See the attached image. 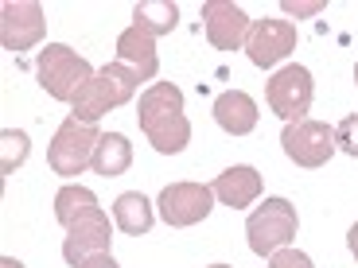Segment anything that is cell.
<instances>
[{
  "label": "cell",
  "instance_id": "obj_10",
  "mask_svg": "<svg viewBox=\"0 0 358 268\" xmlns=\"http://www.w3.org/2000/svg\"><path fill=\"white\" fill-rule=\"evenodd\" d=\"M160 218L176 230L183 225H195L203 222L210 210H215V191L206 187V183H171V187L160 191Z\"/></svg>",
  "mask_w": 358,
  "mask_h": 268
},
{
  "label": "cell",
  "instance_id": "obj_25",
  "mask_svg": "<svg viewBox=\"0 0 358 268\" xmlns=\"http://www.w3.org/2000/svg\"><path fill=\"white\" fill-rule=\"evenodd\" d=\"M347 245H350V253H355V260H358V222L350 225V233H347Z\"/></svg>",
  "mask_w": 358,
  "mask_h": 268
},
{
  "label": "cell",
  "instance_id": "obj_16",
  "mask_svg": "<svg viewBox=\"0 0 358 268\" xmlns=\"http://www.w3.org/2000/svg\"><path fill=\"white\" fill-rule=\"evenodd\" d=\"M113 222L121 233H129V237H141V233L152 230L156 214H152V202L141 195V191H125V195L113 202Z\"/></svg>",
  "mask_w": 358,
  "mask_h": 268
},
{
  "label": "cell",
  "instance_id": "obj_28",
  "mask_svg": "<svg viewBox=\"0 0 358 268\" xmlns=\"http://www.w3.org/2000/svg\"><path fill=\"white\" fill-rule=\"evenodd\" d=\"M355 82H358V63H355Z\"/></svg>",
  "mask_w": 358,
  "mask_h": 268
},
{
  "label": "cell",
  "instance_id": "obj_17",
  "mask_svg": "<svg viewBox=\"0 0 358 268\" xmlns=\"http://www.w3.org/2000/svg\"><path fill=\"white\" fill-rule=\"evenodd\" d=\"M129 163H133V144L121 133H101L98 152H94V171L106 179H117L129 171Z\"/></svg>",
  "mask_w": 358,
  "mask_h": 268
},
{
  "label": "cell",
  "instance_id": "obj_23",
  "mask_svg": "<svg viewBox=\"0 0 358 268\" xmlns=\"http://www.w3.org/2000/svg\"><path fill=\"white\" fill-rule=\"evenodd\" d=\"M280 8L288 12V16H315V12H323V4L315 0V4H292V0H285Z\"/></svg>",
  "mask_w": 358,
  "mask_h": 268
},
{
  "label": "cell",
  "instance_id": "obj_20",
  "mask_svg": "<svg viewBox=\"0 0 358 268\" xmlns=\"http://www.w3.org/2000/svg\"><path fill=\"white\" fill-rule=\"evenodd\" d=\"M0 144H4L0 171H4V175H12V171L27 160V133H20V128H4V133H0Z\"/></svg>",
  "mask_w": 358,
  "mask_h": 268
},
{
  "label": "cell",
  "instance_id": "obj_22",
  "mask_svg": "<svg viewBox=\"0 0 358 268\" xmlns=\"http://www.w3.org/2000/svg\"><path fill=\"white\" fill-rule=\"evenodd\" d=\"M268 268H312V257L285 245V249H277L273 257H268Z\"/></svg>",
  "mask_w": 358,
  "mask_h": 268
},
{
  "label": "cell",
  "instance_id": "obj_14",
  "mask_svg": "<svg viewBox=\"0 0 358 268\" xmlns=\"http://www.w3.org/2000/svg\"><path fill=\"white\" fill-rule=\"evenodd\" d=\"M117 63L133 66L141 78H156L160 70V54H156V39L141 27H125L121 36H117Z\"/></svg>",
  "mask_w": 358,
  "mask_h": 268
},
{
  "label": "cell",
  "instance_id": "obj_24",
  "mask_svg": "<svg viewBox=\"0 0 358 268\" xmlns=\"http://www.w3.org/2000/svg\"><path fill=\"white\" fill-rule=\"evenodd\" d=\"M82 268H121V265L113 260V253H94V257H90Z\"/></svg>",
  "mask_w": 358,
  "mask_h": 268
},
{
  "label": "cell",
  "instance_id": "obj_6",
  "mask_svg": "<svg viewBox=\"0 0 358 268\" xmlns=\"http://www.w3.org/2000/svg\"><path fill=\"white\" fill-rule=\"evenodd\" d=\"M280 144H285V156L296 163V168H323V163L335 156V128L323 125V121H292L280 133Z\"/></svg>",
  "mask_w": 358,
  "mask_h": 268
},
{
  "label": "cell",
  "instance_id": "obj_5",
  "mask_svg": "<svg viewBox=\"0 0 358 268\" xmlns=\"http://www.w3.org/2000/svg\"><path fill=\"white\" fill-rule=\"evenodd\" d=\"M300 230V218H296V206L288 198H265L250 214L245 233H250V249L257 257H273L277 249H285L288 241Z\"/></svg>",
  "mask_w": 358,
  "mask_h": 268
},
{
  "label": "cell",
  "instance_id": "obj_21",
  "mask_svg": "<svg viewBox=\"0 0 358 268\" xmlns=\"http://www.w3.org/2000/svg\"><path fill=\"white\" fill-rule=\"evenodd\" d=\"M335 144H339L347 156H355V160H358V113L343 117L339 125H335Z\"/></svg>",
  "mask_w": 358,
  "mask_h": 268
},
{
  "label": "cell",
  "instance_id": "obj_9",
  "mask_svg": "<svg viewBox=\"0 0 358 268\" xmlns=\"http://www.w3.org/2000/svg\"><path fill=\"white\" fill-rule=\"evenodd\" d=\"M47 20L36 0H4L0 4V43L4 51H31L43 39Z\"/></svg>",
  "mask_w": 358,
  "mask_h": 268
},
{
  "label": "cell",
  "instance_id": "obj_8",
  "mask_svg": "<svg viewBox=\"0 0 358 268\" xmlns=\"http://www.w3.org/2000/svg\"><path fill=\"white\" fill-rule=\"evenodd\" d=\"M113 230H109V214L101 206H90L86 214H78L66 225V241H63V260L71 268H82L94 253H109Z\"/></svg>",
  "mask_w": 358,
  "mask_h": 268
},
{
  "label": "cell",
  "instance_id": "obj_4",
  "mask_svg": "<svg viewBox=\"0 0 358 268\" xmlns=\"http://www.w3.org/2000/svg\"><path fill=\"white\" fill-rule=\"evenodd\" d=\"M98 125H86V121H74L66 117L59 133H55L51 148H47V163H51L55 175H82L86 168H94V152H98Z\"/></svg>",
  "mask_w": 358,
  "mask_h": 268
},
{
  "label": "cell",
  "instance_id": "obj_13",
  "mask_svg": "<svg viewBox=\"0 0 358 268\" xmlns=\"http://www.w3.org/2000/svg\"><path fill=\"white\" fill-rule=\"evenodd\" d=\"M215 121H218V128L230 133V136L253 133V128H257V101H253L245 89H226L215 101Z\"/></svg>",
  "mask_w": 358,
  "mask_h": 268
},
{
  "label": "cell",
  "instance_id": "obj_19",
  "mask_svg": "<svg viewBox=\"0 0 358 268\" xmlns=\"http://www.w3.org/2000/svg\"><path fill=\"white\" fill-rule=\"evenodd\" d=\"M90 206H98L94 191H90V187H78V183H71V187H63L59 195H55V218H59V225H71L78 214H86Z\"/></svg>",
  "mask_w": 358,
  "mask_h": 268
},
{
  "label": "cell",
  "instance_id": "obj_18",
  "mask_svg": "<svg viewBox=\"0 0 358 268\" xmlns=\"http://www.w3.org/2000/svg\"><path fill=\"white\" fill-rule=\"evenodd\" d=\"M179 24V8L171 4V0H141L133 8V27H141V31H148V36H168V31H176Z\"/></svg>",
  "mask_w": 358,
  "mask_h": 268
},
{
  "label": "cell",
  "instance_id": "obj_15",
  "mask_svg": "<svg viewBox=\"0 0 358 268\" xmlns=\"http://www.w3.org/2000/svg\"><path fill=\"white\" fill-rule=\"evenodd\" d=\"M215 198L222 206H230V210H242V206L257 202L261 195V175L253 168H245V163H238V168H226L222 175L215 179Z\"/></svg>",
  "mask_w": 358,
  "mask_h": 268
},
{
  "label": "cell",
  "instance_id": "obj_1",
  "mask_svg": "<svg viewBox=\"0 0 358 268\" xmlns=\"http://www.w3.org/2000/svg\"><path fill=\"white\" fill-rule=\"evenodd\" d=\"M136 121H141V133L148 136L156 152L176 156L187 148L191 140V121L183 113V94L171 82H156L141 94V105H136Z\"/></svg>",
  "mask_w": 358,
  "mask_h": 268
},
{
  "label": "cell",
  "instance_id": "obj_3",
  "mask_svg": "<svg viewBox=\"0 0 358 268\" xmlns=\"http://www.w3.org/2000/svg\"><path fill=\"white\" fill-rule=\"evenodd\" d=\"M94 74L98 70H94L78 51H71L66 43H47L36 59V78H39V86H43V94L55 101H74Z\"/></svg>",
  "mask_w": 358,
  "mask_h": 268
},
{
  "label": "cell",
  "instance_id": "obj_7",
  "mask_svg": "<svg viewBox=\"0 0 358 268\" xmlns=\"http://www.w3.org/2000/svg\"><path fill=\"white\" fill-rule=\"evenodd\" d=\"M312 70L300 63L292 66H280L273 78H268V105H273V113L285 121V125H292V121H304V113L312 109Z\"/></svg>",
  "mask_w": 358,
  "mask_h": 268
},
{
  "label": "cell",
  "instance_id": "obj_27",
  "mask_svg": "<svg viewBox=\"0 0 358 268\" xmlns=\"http://www.w3.org/2000/svg\"><path fill=\"white\" fill-rule=\"evenodd\" d=\"M210 268H230V265H210Z\"/></svg>",
  "mask_w": 358,
  "mask_h": 268
},
{
  "label": "cell",
  "instance_id": "obj_2",
  "mask_svg": "<svg viewBox=\"0 0 358 268\" xmlns=\"http://www.w3.org/2000/svg\"><path fill=\"white\" fill-rule=\"evenodd\" d=\"M141 82L144 78L133 70V66L106 63L98 74H94V78L86 82V89H82L78 98L71 101V117H74V121H86V125H98L109 109L133 101V94H136V86H141Z\"/></svg>",
  "mask_w": 358,
  "mask_h": 268
},
{
  "label": "cell",
  "instance_id": "obj_26",
  "mask_svg": "<svg viewBox=\"0 0 358 268\" xmlns=\"http://www.w3.org/2000/svg\"><path fill=\"white\" fill-rule=\"evenodd\" d=\"M0 268H24V265H20L16 257H4V260H0Z\"/></svg>",
  "mask_w": 358,
  "mask_h": 268
},
{
  "label": "cell",
  "instance_id": "obj_11",
  "mask_svg": "<svg viewBox=\"0 0 358 268\" xmlns=\"http://www.w3.org/2000/svg\"><path fill=\"white\" fill-rule=\"evenodd\" d=\"M245 51H250L253 66L268 70L296 51V27L288 20H253L250 36H245Z\"/></svg>",
  "mask_w": 358,
  "mask_h": 268
},
{
  "label": "cell",
  "instance_id": "obj_12",
  "mask_svg": "<svg viewBox=\"0 0 358 268\" xmlns=\"http://www.w3.org/2000/svg\"><path fill=\"white\" fill-rule=\"evenodd\" d=\"M203 27H206L210 47H218V51H238V47H245V36H250L253 20L238 4H230V0H206Z\"/></svg>",
  "mask_w": 358,
  "mask_h": 268
}]
</instances>
